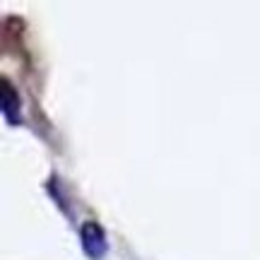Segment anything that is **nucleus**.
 <instances>
[{"instance_id":"nucleus-1","label":"nucleus","mask_w":260,"mask_h":260,"mask_svg":"<svg viewBox=\"0 0 260 260\" xmlns=\"http://www.w3.org/2000/svg\"><path fill=\"white\" fill-rule=\"evenodd\" d=\"M80 243H82V253L89 260H104L109 253V239L104 226L96 219H87L80 226Z\"/></svg>"},{"instance_id":"nucleus-2","label":"nucleus","mask_w":260,"mask_h":260,"mask_svg":"<svg viewBox=\"0 0 260 260\" xmlns=\"http://www.w3.org/2000/svg\"><path fill=\"white\" fill-rule=\"evenodd\" d=\"M0 99H3V116H5V123L10 128H19L24 125V113H22V96L15 89V84L10 82L8 77H3V92H0Z\"/></svg>"}]
</instances>
